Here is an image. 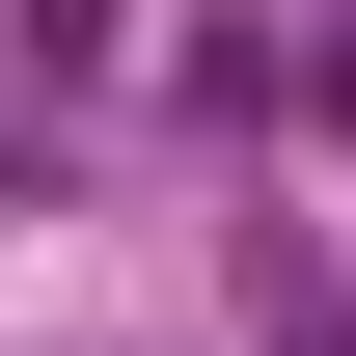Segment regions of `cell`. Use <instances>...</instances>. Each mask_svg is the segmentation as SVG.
<instances>
[{
    "label": "cell",
    "mask_w": 356,
    "mask_h": 356,
    "mask_svg": "<svg viewBox=\"0 0 356 356\" xmlns=\"http://www.w3.org/2000/svg\"><path fill=\"white\" fill-rule=\"evenodd\" d=\"M274 356H329V329H274Z\"/></svg>",
    "instance_id": "6da1fadb"
}]
</instances>
